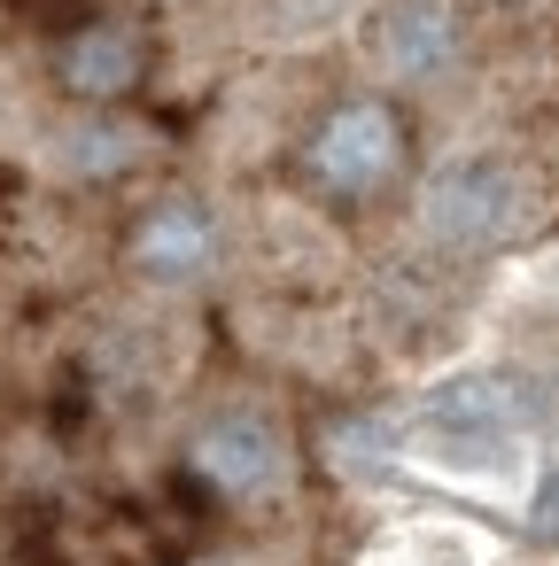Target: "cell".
Masks as SVG:
<instances>
[{"label":"cell","instance_id":"cell-6","mask_svg":"<svg viewBox=\"0 0 559 566\" xmlns=\"http://www.w3.org/2000/svg\"><path fill=\"white\" fill-rule=\"evenodd\" d=\"M210 256H218V226H210V210H195V202H164V210L133 233V264H141L148 280H195Z\"/></svg>","mask_w":559,"mask_h":566},{"label":"cell","instance_id":"cell-9","mask_svg":"<svg viewBox=\"0 0 559 566\" xmlns=\"http://www.w3.org/2000/svg\"><path fill=\"white\" fill-rule=\"evenodd\" d=\"M528 535L536 543H559V458L536 465V496H528Z\"/></svg>","mask_w":559,"mask_h":566},{"label":"cell","instance_id":"cell-3","mask_svg":"<svg viewBox=\"0 0 559 566\" xmlns=\"http://www.w3.org/2000/svg\"><path fill=\"white\" fill-rule=\"evenodd\" d=\"M195 473L226 496H280L288 489V434L257 411H226L195 434Z\"/></svg>","mask_w":559,"mask_h":566},{"label":"cell","instance_id":"cell-1","mask_svg":"<svg viewBox=\"0 0 559 566\" xmlns=\"http://www.w3.org/2000/svg\"><path fill=\"white\" fill-rule=\"evenodd\" d=\"M404 442H412L435 473H458V481H497V473H513V465L528 458L520 388H513L505 373H458V380H443V388L412 411Z\"/></svg>","mask_w":559,"mask_h":566},{"label":"cell","instance_id":"cell-8","mask_svg":"<svg viewBox=\"0 0 559 566\" xmlns=\"http://www.w3.org/2000/svg\"><path fill=\"white\" fill-rule=\"evenodd\" d=\"M125 156H133V133H117V125H94V133L71 140V164L79 171H117Z\"/></svg>","mask_w":559,"mask_h":566},{"label":"cell","instance_id":"cell-2","mask_svg":"<svg viewBox=\"0 0 559 566\" xmlns=\"http://www.w3.org/2000/svg\"><path fill=\"white\" fill-rule=\"evenodd\" d=\"M520 179H513V164H497V156H458V164H443L435 179H427V195H420V218H427V233L443 241V249H489V241H505L513 226H520Z\"/></svg>","mask_w":559,"mask_h":566},{"label":"cell","instance_id":"cell-4","mask_svg":"<svg viewBox=\"0 0 559 566\" xmlns=\"http://www.w3.org/2000/svg\"><path fill=\"white\" fill-rule=\"evenodd\" d=\"M396 156H404V140H396V117H389L381 102H342V109L319 125V140H311V171H319L327 187H342V195L381 187V179L396 171Z\"/></svg>","mask_w":559,"mask_h":566},{"label":"cell","instance_id":"cell-7","mask_svg":"<svg viewBox=\"0 0 559 566\" xmlns=\"http://www.w3.org/2000/svg\"><path fill=\"white\" fill-rule=\"evenodd\" d=\"M63 78H71V94H125L133 78H141V40L125 32V24H86L71 48H63Z\"/></svg>","mask_w":559,"mask_h":566},{"label":"cell","instance_id":"cell-5","mask_svg":"<svg viewBox=\"0 0 559 566\" xmlns=\"http://www.w3.org/2000/svg\"><path fill=\"white\" fill-rule=\"evenodd\" d=\"M458 48V24L443 0H396V9H381L373 24V63L389 78H435Z\"/></svg>","mask_w":559,"mask_h":566},{"label":"cell","instance_id":"cell-10","mask_svg":"<svg viewBox=\"0 0 559 566\" xmlns=\"http://www.w3.org/2000/svg\"><path fill=\"white\" fill-rule=\"evenodd\" d=\"M536 287H544V295H559V249H551V256H536Z\"/></svg>","mask_w":559,"mask_h":566}]
</instances>
